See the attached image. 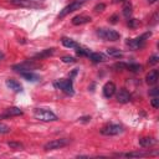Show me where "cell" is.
<instances>
[{"instance_id":"6da1fadb","label":"cell","mask_w":159,"mask_h":159,"mask_svg":"<svg viewBox=\"0 0 159 159\" xmlns=\"http://www.w3.org/2000/svg\"><path fill=\"white\" fill-rule=\"evenodd\" d=\"M34 117L41 122H56L58 119L52 111L46 108H36L34 111Z\"/></svg>"},{"instance_id":"7a4b0ae2","label":"cell","mask_w":159,"mask_h":159,"mask_svg":"<svg viewBox=\"0 0 159 159\" xmlns=\"http://www.w3.org/2000/svg\"><path fill=\"white\" fill-rule=\"evenodd\" d=\"M96 34H97L98 37H101V39L104 40V41H118V40L120 39L119 32H117V31L113 30V29L101 27V29H97Z\"/></svg>"},{"instance_id":"3957f363","label":"cell","mask_w":159,"mask_h":159,"mask_svg":"<svg viewBox=\"0 0 159 159\" xmlns=\"http://www.w3.org/2000/svg\"><path fill=\"white\" fill-rule=\"evenodd\" d=\"M152 36V32L148 31L145 34H143L142 36L137 37V39H128L127 40V46H129V48L132 50H138V48H142L144 45H145V41Z\"/></svg>"},{"instance_id":"277c9868","label":"cell","mask_w":159,"mask_h":159,"mask_svg":"<svg viewBox=\"0 0 159 159\" xmlns=\"http://www.w3.org/2000/svg\"><path fill=\"white\" fill-rule=\"evenodd\" d=\"M40 66H41V65L37 63V62H35L34 58H32V60H26V61H24V62H21V63L14 65V66H12V70L20 73V72H26V71H34V70L39 68Z\"/></svg>"},{"instance_id":"5b68a950","label":"cell","mask_w":159,"mask_h":159,"mask_svg":"<svg viewBox=\"0 0 159 159\" xmlns=\"http://www.w3.org/2000/svg\"><path fill=\"white\" fill-rule=\"evenodd\" d=\"M53 86L56 88H60L62 92H65L66 94H73L75 91H73V81L72 78H62V80H58L53 83Z\"/></svg>"},{"instance_id":"8992f818","label":"cell","mask_w":159,"mask_h":159,"mask_svg":"<svg viewBox=\"0 0 159 159\" xmlns=\"http://www.w3.org/2000/svg\"><path fill=\"white\" fill-rule=\"evenodd\" d=\"M68 143H70V139H67V138L53 139V140L47 142V143L43 145V149H45V150H55V149H60V148L66 147Z\"/></svg>"},{"instance_id":"52a82bcc","label":"cell","mask_w":159,"mask_h":159,"mask_svg":"<svg viewBox=\"0 0 159 159\" xmlns=\"http://www.w3.org/2000/svg\"><path fill=\"white\" fill-rule=\"evenodd\" d=\"M123 132V127L119 124H107L106 127H103L101 129V134L107 135V137H112V135H118L119 133Z\"/></svg>"},{"instance_id":"ba28073f","label":"cell","mask_w":159,"mask_h":159,"mask_svg":"<svg viewBox=\"0 0 159 159\" xmlns=\"http://www.w3.org/2000/svg\"><path fill=\"white\" fill-rule=\"evenodd\" d=\"M12 4L17 5V6H22V7H30V9H40V7H45V5L42 2H39L37 0H10Z\"/></svg>"},{"instance_id":"9c48e42d","label":"cell","mask_w":159,"mask_h":159,"mask_svg":"<svg viewBox=\"0 0 159 159\" xmlns=\"http://www.w3.org/2000/svg\"><path fill=\"white\" fill-rule=\"evenodd\" d=\"M82 2H78V1H73V2H71L70 5H67V6H65L60 12H58V15H57V17L58 19H62V17H65L66 15H68V14H71V12H73V11H76V10H80L81 7H82Z\"/></svg>"},{"instance_id":"30bf717a","label":"cell","mask_w":159,"mask_h":159,"mask_svg":"<svg viewBox=\"0 0 159 159\" xmlns=\"http://www.w3.org/2000/svg\"><path fill=\"white\" fill-rule=\"evenodd\" d=\"M116 99L118 103H128L130 101V93L125 89V88H120L118 91H116Z\"/></svg>"},{"instance_id":"8fae6325","label":"cell","mask_w":159,"mask_h":159,"mask_svg":"<svg viewBox=\"0 0 159 159\" xmlns=\"http://www.w3.org/2000/svg\"><path fill=\"white\" fill-rule=\"evenodd\" d=\"M116 91H117V87H116L114 82H111V81L107 82V83L103 86V88H102V92H103L104 98H111V97H113L114 93H116Z\"/></svg>"},{"instance_id":"7c38bea8","label":"cell","mask_w":159,"mask_h":159,"mask_svg":"<svg viewBox=\"0 0 159 159\" xmlns=\"http://www.w3.org/2000/svg\"><path fill=\"white\" fill-rule=\"evenodd\" d=\"M20 76H21L24 80L29 81V82H39V81L41 80V76H40V75H37V73H35L34 71L20 72Z\"/></svg>"},{"instance_id":"4fadbf2b","label":"cell","mask_w":159,"mask_h":159,"mask_svg":"<svg viewBox=\"0 0 159 159\" xmlns=\"http://www.w3.org/2000/svg\"><path fill=\"white\" fill-rule=\"evenodd\" d=\"M91 16H87V15H77V16H75L73 19H72V25H76V26H78V25H84V24H88V22H91Z\"/></svg>"},{"instance_id":"5bb4252c","label":"cell","mask_w":159,"mask_h":159,"mask_svg":"<svg viewBox=\"0 0 159 159\" xmlns=\"http://www.w3.org/2000/svg\"><path fill=\"white\" fill-rule=\"evenodd\" d=\"M5 83H6V86L10 88V89H12L14 92H22V86L20 84V82H17L16 80H14V78H7L6 81H5Z\"/></svg>"},{"instance_id":"9a60e30c","label":"cell","mask_w":159,"mask_h":159,"mask_svg":"<svg viewBox=\"0 0 159 159\" xmlns=\"http://www.w3.org/2000/svg\"><path fill=\"white\" fill-rule=\"evenodd\" d=\"M158 77H159V73H158V70H152L149 71V73L145 76V82L148 84H155L158 82Z\"/></svg>"},{"instance_id":"2e32d148","label":"cell","mask_w":159,"mask_h":159,"mask_svg":"<svg viewBox=\"0 0 159 159\" xmlns=\"http://www.w3.org/2000/svg\"><path fill=\"white\" fill-rule=\"evenodd\" d=\"M22 113H24L22 109H20L19 107H9L5 109L4 116H5V118L6 117H16V116H21Z\"/></svg>"},{"instance_id":"e0dca14e","label":"cell","mask_w":159,"mask_h":159,"mask_svg":"<svg viewBox=\"0 0 159 159\" xmlns=\"http://www.w3.org/2000/svg\"><path fill=\"white\" fill-rule=\"evenodd\" d=\"M157 143V139L154 137H143L139 139V144L143 147V148H149L152 145H154Z\"/></svg>"},{"instance_id":"ac0fdd59","label":"cell","mask_w":159,"mask_h":159,"mask_svg":"<svg viewBox=\"0 0 159 159\" xmlns=\"http://www.w3.org/2000/svg\"><path fill=\"white\" fill-rule=\"evenodd\" d=\"M53 52H55V48H46V50H42L41 52L34 55V60H42V58L50 57L51 55H53Z\"/></svg>"},{"instance_id":"d6986e66","label":"cell","mask_w":159,"mask_h":159,"mask_svg":"<svg viewBox=\"0 0 159 159\" xmlns=\"http://www.w3.org/2000/svg\"><path fill=\"white\" fill-rule=\"evenodd\" d=\"M122 10H123V15H124L127 19H129L130 15H132V12H133L132 2H130L129 0H127L125 2H123V7H122Z\"/></svg>"},{"instance_id":"ffe728a7","label":"cell","mask_w":159,"mask_h":159,"mask_svg":"<svg viewBox=\"0 0 159 159\" xmlns=\"http://www.w3.org/2000/svg\"><path fill=\"white\" fill-rule=\"evenodd\" d=\"M61 42H62V45H63L65 47H67V48H77V47H78V43H77L75 40L70 39V37H62V39H61Z\"/></svg>"},{"instance_id":"44dd1931","label":"cell","mask_w":159,"mask_h":159,"mask_svg":"<svg viewBox=\"0 0 159 159\" xmlns=\"http://www.w3.org/2000/svg\"><path fill=\"white\" fill-rule=\"evenodd\" d=\"M88 57H89V60H92L93 62H103V61L106 60V56H104L103 53H101V52H89Z\"/></svg>"},{"instance_id":"7402d4cb","label":"cell","mask_w":159,"mask_h":159,"mask_svg":"<svg viewBox=\"0 0 159 159\" xmlns=\"http://www.w3.org/2000/svg\"><path fill=\"white\" fill-rule=\"evenodd\" d=\"M116 155L127 157V158H134V157H147V155H150V153H149V152H145V153H142V152H133V153H122V154H116Z\"/></svg>"},{"instance_id":"603a6c76","label":"cell","mask_w":159,"mask_h":159,"mask_svg":"<svg viewBox=\"0 0 159 159\" xmlns=\"http://www.w3.org/2000/svg\"><path fill=\"white\" fill-rule=\"evenodd\" d=\"M106 52H107V55L113 56V57H122V56H123V52H122L120 50L116 48V47H108V48L106 50Z\"/></svg>"},{"instance_id":"cb8c5ba5","label":"cell","mask_w":159,"mask_h":159,"mask_svg":"<svg viewBox=\"0 0 159 159\" xmlns=\"http://www.w3.org/2000/svg\"><path fill=\"white\" fill-rule=\"evenodd\" d=\"M124 70H128L130 72H139L142 70V66L139 63H125Z\"/></svg>"},{"instance_id":"d4e9b609","label":"cell","mask_w":159,"mask_h":159,"mask_svg":"<svg viewBox=\"0 0 159 159\" xmlns=\"http://www.w3.org/2000/svg\"><path fill=\"white\" fill-rule=\"evenodd\" d=\"M7 145L14 150H22L24 149V144L20 142H7Z\"/></svg>"},{"instance_id":"484cf974","label":"cell","mask_w":159,"mask_h":159,"mask_svg":"<svg viewBox=\"0 0 159 159\" xmlns=\"http://www.w3.org/2000/svg\"><path fill=\"white\" fill-rule=\"evenodd\" d=\"M76 53H77V56H81V57H83V56H87V57H88V55H89V50H88V48H84V47L78 46V47H77Z\"/></svg>"},{"instance_id":"4316f807","label":"cell","mask_w":159,"mask_h":159,"mask_svg":"<svg viewBox=\"0 0 159 159\" xmlns=\"http://www.w3.org/2000/svg\"><path fill=\"white\" fill-rule=\"evenodd\" d=\"M11 128L5 124V123H0V134H6V133H10Z\"/></svg>"},{"instance_id":"83f0119b","label":"cell","mask_w":159,"mask_h":159,"mask_svg":"<svg viewBox=\"0 0 159 159\" xmlns=\"http://www.w3.org/2000/svg\"><path fill=\"white\" fill-rule=\"evenodd\" d=\"M138 25H139V21H138L137 19H132V17L128 19V26H129V27L134 29V27H137Z\"/></svg>"},{"instance_id":"f1b7e54d","label":"cell","mask_w":159,"mask_h":159,"mask_svg":"<svg viewBox=\"0 0 159 159\" xmlns=\"http://www.w3.org/2000/svg\"><path fill=\"white\" fill-rule=\"evenodd\" d=\"M158 62H159V56L158 55H152L149 57V60H148V63L149 65H157Z\"/></svg>"},{"instance_id":"f546056e","label":"cell","mask_w":159,"mask_h":159,"mask_svg":"<svg viewBox=\"0 0 159 159\" xmlns=\"http://www.w3.org/2000/svg\"><path fill=\"white\" fill-rule=\"evenodd\" d=\"M61 60H62L63 63H75L76 62L75 57H72V56H63Z\"/></svg>"},{"instance_id":"4dcf8cb0","label":"cell","mask_w":159,"mask_h":159,"mask_svg":"<svg viewBox=\"0 0 159 159\" xmlns=\"http://www.w3.org/2000/svg\"><path fill=\"white\" fill-rule=\"evenodd\" d=\"M104 9H106V5H104L103 2H101V4H97V5L94 6V9H93V10H94L96 12H101V11H103Z\"/></svg>"},{"instance_id":"1f68e13d","label":"cell","mask_w":159,"mask_h":159,"mask_svg":"<svg viewBox=\"0 0 159 159\" xmlns=\"http://www.w3.org/2000/svg\"><path fill=\"white\" fill-rule=\"evenodd\" d=\"M150 103H152V106H153L154 108H158V107H159V98H158V96L153 97L152 101H150Z\"/></svg>"},{"instance_id":"d6a6232c","label":"cell","mask_w":159,"mask_h":159,"mask_svg":"<svg viewBox=\"0 0 159 159\" xmlns=\"http://www.w3.org/2000/svg\"><path fill=\"white\" fill-rule=\"evenodd\" d=\"M158 93H159V89L158 88H152V91H149V96H153V97L158 96Z\"/></svg>"},{"instance_id":"836d02e7","label":"cell","mask_w":159,"mask_h":159,"mask_svg":"<svg viewBox=\"0 0 159 159\" xmlns=\"http://www.w3.org/2000/svg\"><path fill=\"white\" fill-rule=\"evenodd\" d=\"M118 19H119V17H118V15H112V16L109 17V21H111L112 24H116V22L118 21Z\"/></svg>"},{"instance_id":"e575fe53","label":"cell","mask_w":159,"mask_h":159,"mask_svg":"<svg viewBox=\"0 0 159 159\" xmlns=\"http://www.w3.org/2000/svg\"><path fill=\"white\" fill-rule=\"evenodd\" d=\"M78 120H80V122H89V120H91V116L81 117V118H78Z\"/></svg>"},{"instance_id":"d590c367","label":"cell","mask_w":159,"mask_h":159,"mask_svg":"<svg viewBox=\"0 0 159 159\" xmlns=\"http://www.w3.org/2000/svg\"><path fill=\"white\" fill-rule=\"evenodd\" d=\"M157 20H158V14L155 12V14L153 15V17H152V21H150V24H152V25H155V24H157Z\"/></svg>"},{"instance_id":"8d00e7d4","label":"cell","mask_w":159,"mask_h":159,"mask_svg":"<svg viewBox=\"0 0 159 159\" xmlns=\"http://www.w3.org/2000/svg\"><path fill=\"white\" fill-rule=\"evenodd\" d=\"M125 1H127V0H113V2H114V4H119V2H120V4H123V2H125Z\"/></svg>"},{"instance_id":"74e56055","label":"cell","mask_w":159,"mask_h":159,"mask_svg":"<svg viewBox=\"0 0 159 159\" xmlns=\"http://www.w3.org/2000/svg\"><path fill=\"white\" fill-rule=\"evenodd\" d=\"M2 58H4V53H2V52H1V51H0V61H1V60H2Z\"/></svg>"},{"instance_id":"f35d334b","label":"cell","mask_w":159,"mask_h":159,"mask_svg":"<svg viewBox=\"0 0 159 159\" xmlns=\"http://www.w3.org/2000/svg\"><path fill=\"white\" fill-rule=\"evenodd\" d=\"M76 1H78V2H82V4H84L87 0H76Z\"/></svg>"},{"instance_id":"ab89813d","label":"cell","mask_w":159,"mask_h":159,"mask_svg":"<svg viewBox=\"0 0 159 159\" xmlns=\"http://www.w3.org/2000/svg\"><path fill=\"white\" fill-rule=\"evenodd\" d=\"M155 1H157V0H148L149 4H153V2H155Z\"/></svg>"}]
</instances>
